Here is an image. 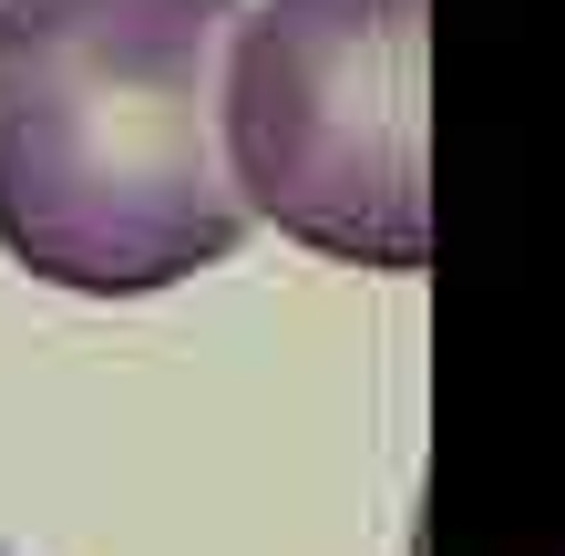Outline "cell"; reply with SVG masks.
I'll return each mask as SVG.
<instances>
[{
	"mask_svg": "<svg viewBox=\"0 0 565 556\" xmlns=\"http://www.w3.org/2000/svg\"><path fill=\"white\" fill-rule=\"evenodd\" d=\"M247 0H0V248L83 300H154L247 238L226 52Z\"/></svg>",
	"mask_w": 565,
	"mask_h": 556,
	"instance_id": "1",
	"label": "cell"
},
{
	"mask_svg": "<svg viewBox=\"0 0 565 556\" xmlns=\"http://www.w3.org/2000/svg\"><path fill=\"white\" fill-rule=\"evenodd\" d=\"M431 0H257L226 52V166L247 217L350 269H422Z\"/></svg>",
	"mask_w": 565,
	"mask_h": 556,
	"instance_id": "2",
	"label": "cell"
}]
</instances>
